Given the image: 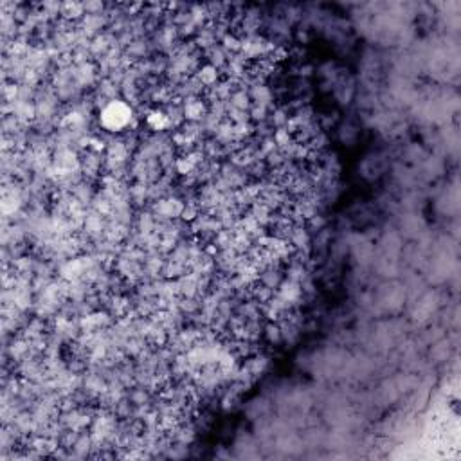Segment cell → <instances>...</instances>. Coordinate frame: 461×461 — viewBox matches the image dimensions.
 I'll list each match as a JSON object with an SVG mask.
<instances>
[{
	"label": "cell",
	"mask_w": 461,
	"mask_h": 461,
	"mask_svg": "<svg viewBox=\"0 0 461 461\" xmlns=\"http://www.w3.org/2000/svg\"><path fill=\"white\" fill-rule=\"evenodd\" d=\"M130 115H132V112H130V109H126L123 103H112V105L103 112L101 121H103V124H105L109 130H119L128 123Z\"/></svg>",
	"instance_id": "obj_1"
}]
</instances>
